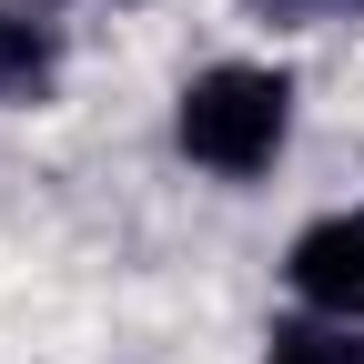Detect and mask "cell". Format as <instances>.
<instances>
[{"instance_id": "5", "label": "cell", "mask_w": 364, "mask_h": 364, "mask_svg": "<svg viewBox=\"0 0 364 364\" xmlns=\"http://www.w3.org/2000/svg\"><path fill=\"white\" fill-rule=\"evenodd\" d=\"M324 11H364V0H324Z\"/></svg>"}, {"instance_id": "4", "label": "cell", "mask_w": 364, "mask_h": 364, "mask_svg": "<svg viewBox=\"0 0 364 364\" xmlns=\"http://www.w3.org/2000/svg\"><path fill=\"white\" fill-rule=\"evenodd\" d=\"M263 364H364V324H334V314H294V324H273Z\"/></svg>"}, {"instance_id": "3", "label": "cell", "mask_w": 364, "mask_h": 364, "mask_svg": "<svg viewBox=\"0 0 364 364\" xmlns=\"http://www.w3.org/2000/svg\"><path fill=\"white\" fill-rule=\"evenodd\" d=\"M61 81V21L41 11V0H0V102H51Z\"/></svg>"}, {"instance_id": "1", "label": "cell", "mask_w": 364, "mask_h": 364, "mask_svg": "<svg viewBox=\"0 0 364 364\" xmlns=\"http://www.w3.org/2000/svg\"><path fill=\"white\" fill-rule=\"evenodd\" d=\"M172 142L203 172H223V182H263L273 162H284V142H294V81L263 71V61L193 71L182 102H172Z\"/></svg>"}, {"instance_id": "2", "label": "cell", "mask_w": 364, "mask_h": 364, "mask_svg": "<svg viewBox=\"0 0 364 364\" xmlns=\"http://www.w3.org/2000/svg\"><path fill=\"white\" fill-rule=\"evenodd\" d=\"M284 273H294V304H304V314L364 324V203H354V213H324V223H304L294 253H284Z\"/></svg>"}]
</instances>
